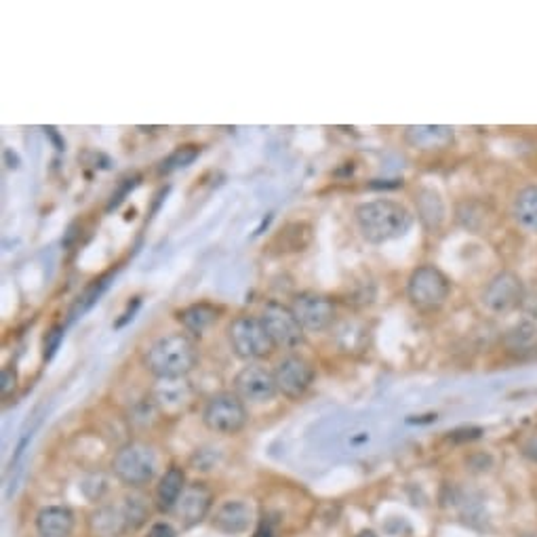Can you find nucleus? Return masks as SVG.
Segmentation results:
<instances>
[{
  "mask_svg": "<svg viewBox=\"0 0 537 537\" xmlns=\"http://www.w3.org/2000/svg\"><path fill=\"white\" fill-rule=\"evenodd\" d=\"M354 224L369 245H386L411 230L413 213L398 201L375 199L354 209Z\"/></svg>",
  "mask_w": 537,
  "mask_h": 537,
  "instance_id": "nucleus-1",
  "label": "nucleus"
},
{
  "mask_svg": "<svg viewBox=\"0 0 537 537\" xmlns=\"http://www.w3.org/2000/svg\"><path fill=\"white\" fill-rule=\"evenodd\" d=\"M144 365L160 381L183 380L199 365V350L188 333H166L148 345Z\"/></svg>",
  "mask_w": 537,
  "mask_h": 537,
  "instance_id": "nucleus-2",
  "label": "nucleus"
},
{
  "mask_svg": "<svg viewBox=\"0 0 537 537\" xmlns=\"http://www.w3.org/2000/svg\"><path fill=\"white\" fill-rule=\"evenodd\" d=\"M228 342L234 354L243 361H262L276 348L262 318L253 314H243L228 325Z\"/></svg>",
  "mask_w": 537,
  "mask_h": 537,
  "instance_id": "nucleus-3",
  "label": "nucleus"
},
{
  "mask_svg": "<svg viewBox=\"0 0 537 537\" xmlns=\"http://www.w3.org/2000/svg\"><path fill=\"white\" fill-rule=\"evenodd\" d=\"M112 472L122 485L139 489L148 483H152L157 474V453L150 444L131 441L116 452L112 460Z\"/></svg>",
  "mask_w": 537,
  "mask_h": 537,
  "instance_id": "nucleus-4",
  "label": "nucleus"
},
{
  "mask_svg": "<svg viewBox=\"0 0 537 537\" xmlns=\"http://www.w3.org/2000/svg\"><path fill=\"white\" fill-rule=\"evenodd\" d=\"M407 295L417 310L434 312L443 308L452 295V282L443 270L425 264L411 273L409 282H407Z\"/></svg>",
  "mask_w": 537,
  "mask_h": 537,
  "instance_id": "nucleus-5",
  "label": "nucleus"
},
{
  "mask_svg": "<svg viewBox=\"0 0 537 537\" xmlns=\"http://www.w3.org/2000/svg\"><path fill=\"white\" fill-rule=\"evenodd\" d=\"M246 419H249L246 407L234 392L215 394L202 409V424L215 434H238L246 425Z\"/></svg>",
  "mask_w": 537,
  "mask_h": 537,
  "instance_id": "nucleus-6",
  "label": "nucleus"
},
{
  "mask_svg": "<svg viewBox=\"0 0 537 537\" xmlns=\"http://www.w3.org/2000/svg\"><path fill=\"white\" fill-rule=\"evenodd\" d=\"M259 318H262L265 329H268L276 348L295 350L306 342V329L301 327L298 317H295L291 306H285L281 301L273 300L262 308Z\"/></svg>",
  "mask_w": 537,
  "mask_h": 537,
  "instance_id": "nucleus-7",
  "label": "nucleus"
},
{
  "mask_svg": "<svg viewBox=\"0 0 537 537\" xmlns=\"http://www.w3.org/2000/svg\"><path fill=\"white\" fill-rule=\"evenodd\" d=\"M234 394L246 405H264L279 394L274 371L264 365H246L234 375Z\"/></svg>",
  "mask_w": 537,
  "mask_h": 537,
  "instance_id": "nucleus-8",
  "label": "nucleus"
},
{
  "mask_svg": "<svg viewBox=\"0 0 537 537\" xmlns=\"http://www.w3.org/2000/svg\"><path fill=\"white\" fill-rule=\"evenodd\" d=\"M524 298V289L521 276L515 273H499L489 281L483 291V306L491 314H508L521 306Z\"/></svg>",
  "mask_w": 537,
  "mask_h": 537,
  "instance_id": "nucleus-9",
  "label": "nucleus"
},
{
  "mask_svg": "<svg viewBox=\"0 0 537 537\" xmlns=\"http://www.w3.org/2000/svg\"><path fill=\"white\" fill-rule=\"evenodd\" d=\"M314 367L306 361L304 356L289 354L274 369L276 386H279V394L289 400H300L304 394L310 390L314 381Z\"/></svg>",
  "mask_w": 537,
  "mask_h": 537,
  "instance_id": "nucleus-10",
  "label": "nucleus"
},
{
  "mask_svg": "<svg viewBox=\"0 0 537 537\" xmlns=\"http://www.w3.org/2000/svg\"><path fill=\"white\" fill-rule=\"evenodd\" d=\"M291 310L295 312L301 327L310 333L327 331L336 323V304L327 295L314 291L298 293L293 298Z\"/></svg>",
  "mask_w": 537,
  "mask_h": 537,
  "instance_id": "nucleus-11",
  "label": "nucleus"
},
{
  "mask_svg": "<svg viewBox=\"0 0 537 537\" xmlns=\"http://www.w3.org/2000/svg\"><path fill=\"white\" fill-rule=\"evenodd\" d=\"M211 506H213L211 487L201 483V480H196V483L186 485V489H183L182 497H179L173 515H175V518L183 529H192L196 524L205 521L209 512H211Z\"/></svg>",
  "mask_w": 537,
  "mask_h": 537,
  "instance_id": "nucleus-12",
  "label": "nucleus"
},
{
  "mask_svg": "<svg viewBox=\"0 0 537 537\" xmlns=\"http://www.w3.org/2000/svg\"><path fill=\"white\" fill-rule=\"evenodd\" d=\"M253 521V508L243 499H228L218 506L213 515V527L224 535H238L249 529Z\"/></svg>",
  "mask_w": 537,
  "mask_h": 537,
  "instance_id": "nucleus-13",
  "label": "nucleus"
},
{
  "mask_svg": "<svg viewBox=\"0 0 537 537\" xmlns=\"http://www.w3.org/2000/svg\"><path fill=\"white\" fill-rule=\"evenodd\" d=\"M502 344L516 361H533L537 358V325L533 320H521L504 333Z\"/></svg>",
  "mask_w": 537,
  "mask_h": 537,
  "instance_id": "nucleus-14",
  "label": "nucleus"
},
{
  "mask_svg": "<svg viewBox=\"0 0 537 537\" xmlns=\"http://www.w3.org/2000/svg\"><path fill=\"white\" fill-rule=\"evenodd\" d=\"M74 512L66 506H47L36 515L39 537H70L74 531Z\"/></svg>",
  "mask_w": 537,
  "mask_h": 537,
  "instance_id": "nucleus-15",
  "label": "nucleus"
},
{
  "mask_svg": "<svg viewBox=\"0 0 537 537\" xmlns=\"http://www.w3.org/2000/svg\"><path fill=\"white\" fill-rule=\"evenodd\" d=\"M416 209L417 218L422 221V226L428 232H438L447 218V207L438 190L434 188H419L416 194Z\"/></svg>",
  "mask_w": 537,
  "mask_h": 537,
  "instance_id": "nucleus-16",
  "label": "nucleus"
},
{
  "mask_svg": "<svg viewBox=\"0 0 537 537\" xmlns=\"http://www.w3.org/2000/svg\"><path fill=\"white\" fill-rule=\"evenodd\" d=\"M183 489H186V472L179 466H171L163 477H160L157 485V493H154V499H157V508L165 515H173L175 506L182 497Z\"/></svg>",
  "mask_w": 537,
  "mask_h": 537,
  "instance_id": "nucleus-17",
  "label": "nucleus"
},
{
  "mask_svg": "<svg viewBox=\"0 0 537 537\" xmlns=\"http://www.w3.org/2000/svg\"><path fill=\"white\" fill-rule=\"evenodd\" d=\"M89 529L95 537H125L129 533L122 506H102L89 518Z\"/></svg>",
  "mask_w": 537,
  "mask_h": 537,
  "instance_id": "nucleus-18",
  "label": "nucleus"
},
{
  "mask_svg": "<svg viewBox=\"0 0 537 537\" xmlns=\"http://www.w3.org/2000/svg\"><path fill=\"white\" fill-rule=\"evenodd\" d=\"M219 318V308L207 301H199V304L186 306L183 310L177 312V320L182 323L183 329L192 336H202L209 327L215 325V320Z\"/></svg>",
  "mask_w": 537,
  "mask_h": 537,
  "instance_id": "nucleus-19",
  "label": "nucleus"
},
{
  "mask_svg": "<svg viewBox=\"0 0 537 537\" xmlns=\"http://www.w3.org/2000/svg\"><path fill=\"white\" fill-rule=\"evenodd\" d=\"M405 139L411 146L422 148V150H438V148L449 146L453 141V129L441 125H424L409 127L405 131Z\"/></svg>",
  "mask_w": 537,
  "mask_h": 537,
  "instance_id": "nucleus-20",
  "label": "nucleus"
},
{
  "mask_svg": "<svg viewBox=\"0 0 537 537\" xmlns=\"http://www.w3.org/2000/svg\"><path fill=\"white\" fill-rule=\"evenodd\" d=\"M512 218L523 230L537 232V186L518 190L515 205H512Z\"/></svg>",
  "mask_w": 537,
  "mask_h": 537,
  "instance_id": "nucleus-21",
  "label": "nucleus"
},
{
  "mask_svg": "<svg viewBox=\"0 0 537 537\" xmlns=\"http://www.w3.org/2000/svg\"><path fill=\"white\" fill-rule=\"evenodd\" d=\"M312 243V228L306 221H293L282 228L273 240V246H279L281 253H298L306 251V246Z\"/></svg>",
  "mask_w": 537,
  "mask_h": 537,
  "instance_id": "nucleus-22",
  "label": "nucleus"
},
{
  "mask_svg": "<svg viewBox=\"0 0 537 537\" xmlns=\"http://www.w3.org/2000/svg\"><path fill=\"white\" fill-rule=\"evenodd\" d=\"M154 400L160 409H171L177 411L179 407H183V403L190 400V388L188 384H183L182 380H171V381H163L157 388V394H154Z\"/></svg>",
  "mask_w": 537,
  "mask_h": 537,
  "instance_id": "nucleus-23",
  "label": "nucleus"
},
{
  "mask_svg": "<svg viewBox=\"0 0 537 537\" xmlns=\"http://www.w3.org/2000/svg\"><path fill=\"white\" fill-rule=\"evenodd\" d=\"M122 512H125V516H127L129 533H131V531H138L148 518V508H146L144 499L138 497V496L125 497V504H122Z\"/></svg>",
  "mask_w": 537,
  "mask_h": 537,
  "instance_id": "nucleus-24",
  "label": "nucleus"
},
{
  "mask_svg": "<svg viewBox=\"0 0 537 537\" xmlns=\"http://www.w3.org/2000/svg\"><path fill=\"white\" fill-rule=\"evenodd\" d=\"M201 154V148L199 146H182L177 148L175 152L171 154L169 158L163 160V166H160V171L163 173H171L175 169H182V166H188L194 163V158Z\"/></svg>",
  "mask_w": 537,
  "mask_h": 537,
  "instance_id": "nucleus-25",
  "label": "nucleus"
},
{
  "mask_svg": "<svg viewBox=\"0 0 537 537\" xmlns=\"http://www.w3.org/2000/svg\"><path fill=\"white\" fill-rule=\"evenodd\" d=\"M61 337H64V329L61 327H55L51 333H47L45 339V358H51L55 354V350L59 348Z\"/></svg>",
  "mask_w": 537,
  "mask_h": 537,
  "instance_id": "nucleus-26",
  "label": "nucleus"
},
{
  "mask_svg": "<svg viewBox=\"0 0 537 537\" xmlns=\"http://www.w3.org/2000/svg\"><path fill=\"white\" fill-rule=\"evenodd\" d=\"M17 386V373L13 367L3 369V380H0V388H3V397H9Z\"/></svg>",
  "mask_w": 537,
  "mask_h": 537,
  "instance_id": "nucleus-27",
  "label": "nucleus"
},
{
  "mask_svg": "<svg viewBox=\"0 0 537 537\" xmlns=\"http://www.w3.org/2000/svg\"><path fill=\"white\" fill-rule=\"evenodd\" d=\"M144 537H177V531L169 523H154Z\"/></svg>",
  "mask_w": 537,
  "mask_h": 537,
  "instance_id": "nucleus-28",
  "label": "nucleus"
},
{
  "mask_svg": "<svg viewBox=\"0 0 537 537\" xmlns=\"http://www.w3.org/2000/svg\"><path fill=\"white\" fill-rule=\"evenodd\" d=\"M135 186H138V182H133V179H127V183H122V188L119 190V192L112 194V201H110L108 211H110V209H116V207H119L121 202H122V199H125V196H127L129 190L135 188Z\"/></svg>",
  "mask_w": 537,
  "mask_h": 537,
  "instance_id": "nucleus-29",
  "label": "nucleus"
},
{
  "mask_svg": "<svg viewBox=\"0 0 537 537\" xmlns=\"http://www.w3.org/2000/svg\"><path fill=\"white\" fill-rule=\"evenodd\" d=\"M138 308H139V300H138V301H135V306H133V308H131V306H129V310H127L125 314H122V318H121V320H116V325H114V327H116V329H121V327H125V325L129 323V320H131V318H133V314H135V310H138Z\"/></svg>",
  "mask_w": 537,
  "mask_h": 537,
  "instance_id": "nucleus-30",
  "label": "nucleus"
},
{
  "mask_svg": "<svg viewBox=\"0 0 537 537\" xmlns=\"http://www.w3.org/2000/svg\"><path fill=\"white\" fill-rule=\"evenodd\" d=\"M45 131H47V135H49V138H51V139L55 141V146H58V150H64V141H61V139H59V135H58V131H55V129H53V127H47V129H45Z\"/></svg>",
  "mask_w": 537,
  "mask_h": 537,
  "instance_id": "nucleus-31",
  "label": "nucleus"
},
{
  "mask_svg": "<svg viewBox=\"0 0 537 537\" xmlns=\"http://www.w3.org/2000/svg\"><path fill=\"white\" fill-rule=\"evenodd\" d=\"M358 537H375V535H373V531H362V533Z\"/></svg>",
  "mask_w": 537,
  "mask_h": 537,
  "instance_id": "nucleus-32",
  "label": "nucleus"
},
{
  "mask_svg": "<svg viewBox=\"0 0 537 537\" xmlns=\"http://www.w3.org/2000/svg\"><path fill=\"white\" fill-rule=\"evenodd\" d=\"M524 537H537V535H524Z\"/></svg>",
  "mask_w": 537,
  "mask_h": 537,
  "instance_id": "nucleus-33",
  "label": "nucleus"
}]
</instances>
